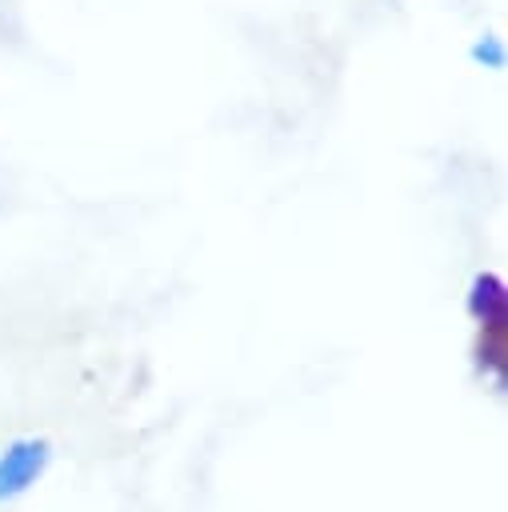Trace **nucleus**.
Wrapping results in <instances>:
<instances>
[{"label": "nucleus", "mask_w": 508, "mask_h": 512, "mask_svg": "<svg viewBox=\"0 0 508 512\" xmlns=\"http://www.w3.org/2000/svg\"><path fill=\"white\" fill-rule=\"evenodd\" d=\"M468 312L484 324V332H504L508 324V292L496 276H476L468 292Z\"/></svg>", "instance_id": "nucleus-2"}, {"label": "nucleus", "mask_w": 508, "mask_h": 512, "mask_svg": "<svg viewBox=\"0 0 508 512\" xmlns=\"http://www.w3.org/2000/svg\"><path fill=\"white\" fill-rule=\"evenodd\" d=\"M468 56L476 60V64H484V68H492V72H500L504 68V40L500 36H480L472 48H468Z\"/></svg>", "instance_id": "nucleus-3"}, {"label": "nucleus", "mask_w": 508, "mask_h": 512, "mask_svg": "<svg viewBox=\"0 0 508 512\" xmlns=\"http://www.w3.org/2000/svg\"><path fill=\"white\" fill-rule=\"evenodd\" d=\"M44 464H48V440H36V436L12 440L0 452V500H12L28 484H36V476L44 472Z\"/></svg>", "instance_id": "nucleus-1"}]
</instances>
